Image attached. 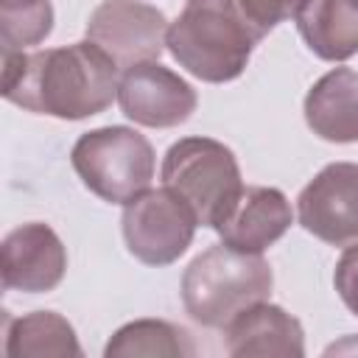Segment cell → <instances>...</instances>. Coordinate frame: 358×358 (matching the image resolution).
Masks as SVG:
<instances>
[{"mask_svg": "<svg viewBox=\"0 0 358 358\" xmlns=\"http://www.w3.org/2000/svg\"><path fill=\"white\" fill-rule=\"evenodd\" d=\"M117 64L95 42H76L50 50H3L6 101L64 120L103 112L117 98Z\"/></svg>", "mask_w": 358, "mask_h": 358, "instance_id": "1", "label": "cell"}, {"mask_svg": "<svg viewBox=\"0 0 358 358\" xmlns=\"http://www.w3.org/2000/svg\"><path fill=\"white\" fill-rule=\"evenodd\" d=\"M282 20V0H187L165 48L190 76L224 84L246 70L252 48Z\"/></svg>", "mask_w": 358, "mask_h": 358, "instance_id": "2", "label": "cell"}, {"mask_svg": "<svg viewBox=\"0 0 358 358\" xmlns=\"http://www.w3.org/2000/svg\"><path fill=\"white\" fill-rule=\"evenodd\" d=\"M87 39L106 50L120 70L157 62L165 39V14L140 0H103L87 22Z\"/></svg>", "mask_w": 358, "mask_h": 358, "instance_id": "7", "label": "cell"}, {"mask_svg": "<svg viewBox=\"0 0 358 358\" xmlns=\"http://www.w3.org/2000/svg\"><path fill=\"white\" fill-rule=\"evenodd\" d=\"M299 224L330 246L358 243V165L322 168L296 199Z\"/></svg>", "mask_w": 358, "mask_h": 358, "instance_id": "8", "label": "cell"}, {"mask_svg": "<svg viewBox=\"0 0 358 358\" xmlns=\"http://www.w3.org/2000/svg\"><path fill=\"white\" fill-rule=\"evenodd\" d=\"M6 355L8 358H64L81 355L76 333L67 319L53 310H36L8 324Z\"/></svg>", "mask_w": 358, "mask_h": 358, "instance_id": "15", "label": "cell"}, {"mask_svg": "<svg viewBox=\"0 0 358 358\" xmlns=\"http://www.w3.org/2000/svg\"><path fill=\"white\" fill-rule=\"evenodd\" d=\"M196 347L190 341V336L162 319H140V322H129L123 324L106 344L103 355L106 358H137V355H148V358H185L193 355Z\"/></svg>", "mask_w": 358, "mask_h": 358, "instance_id": "16", "label": "cell"}, {"mask_svg": "<svg viewBox=\"0 0 358 358\" xmlns=\"http://www.w3.org/2000/svg\"><path fill=\"white\" fill-rule=\"evenodd\" d=\"M350 3H352V6H355V8H358V0H350Z\"/></svg>", "mask_w": 358, "mask_h": 358, "instance_id": "20", "label": "cell"}, {"mask_svg": "<svg viewBox=\"0 0 358 358\" xmlns=\"http://www.w3.org/2000/svg\"><path fill=\"white\" fill-rule=\"evenodd\" d=\"M305 120L327 143H358V73L336 67L305 95Z\"/></svg>", "mask_w": 358, "mask_h": 358, "instance_id": "13", "label": "cell"}, {"mask_svg": "<svg viewBox=\"0 0 358 358\" xmlns=\"http://www.w3.org/2000/svg\"><path fill=\"white\" fill-rule=\"evenodd\" d=\"M302 3H305V0H282V6H285V11H288V17H296V11L302 8Z\"/></svg>", "mask_w": 358, "mask_h": 358, "instance_id": "19", "label": "cell"}, {"mask_svg": "<svg viewBox=\"0 0 358 358\" xmlns=\"http://www.w3.org/2000/svg\"><path fill=\"white\" fill-rule=\"evenodd\" d=\"M70 157L81 182L109 204H129L154 179L151 143L126 126H103L81 134Z\"/></svg>", "mask_w": 358, "mask_h": 358, "instance_id": "5", "label": "cell"}, {"mask_svg": "<svg viewBox=\"0 0 358 358\" xmlns=\"http://www.w3.org/2000/svg\"><path fill=\"white\" fill-rule=\"evenodd\" d=\"M123 115L148 129H171L185 123L196 109L193 87L157 62L126 67L117 84Z\"/></svg>", "mask_w": 358, "mask_h": 358, "instance_id": "9", "label": "cell"}, {"mask_svg": "<svg viewBox=\"0 0 358 358\" xmlns=\"http://www.w3.org/2000/svg\"><path fill=\"white\" fill-rule=\"evenodd\" d=\"M294 20L319 59L344 62L358 53V8L350 0H305Z\"/></svg>", "mask_w": 358, "mask_h": 358, "instance_id": "14", "label": "cell"}, {"mask_svg": "<svg viewBox=\"0 0 358 358\" xmlns=\"http://www.w3.org/2000/svg\"><path fill=\"white\" fill-rule=\"evenodd\" d=\"M227 352L235 358H299L305 355L302 324L266 299L241 310L227 327Z\"/></svg>", "mask_w": 358, "mask_h": 358, "instance_id": "12", "label": "cell"}, {"mask_svg": "<svg viewBox=\"0 0 358 358\" xmlns=\"http://www.w3.org/2000/svg\"><path fill=\"white\" fill-rule=\"evenodd\" d=\"M333 282H336L341 302L358 316V243H350L347 252L341 255Z\"/></svg>", "mask_w": 358, "mask_h": 358, "instance_id": "18", "label": "cell"}, {"mask_svg": "<svg viewBox=\"0 0 358 358\" xmlns=\"http://www.w3.org/2000/svg\"><path fill=\"white\" fill-rule=\"evenodd\" d=\"M271 266L252 252L227 243L201 252L182 277V302L201 327H227L241 310L268 299Z\"/></svg>", "mask_w": 358, "mask_h": 358, "instance_id": "3", "label": "cell"}, {"mask_svg": "<svg viewBox=\"0 0 358 358\" xmlns=\"http://www.w3.org/2000/svg\"><path fill=\"white\" fill-rule=\"evenodd\" d=\"M53 28L50 0H0L3 50H25L39 45Z\"/></svg>", "mask_w": 358, "mask_h": 358, "instance_id": "17", "label": "cell"}, {"mask_svg": "<svg viewBox=\"0 0 358 358\" xmlns=\"http://www.w3.org/2000/svg\"><path fill=\"white\" fill-rule=\"evenodd\" d=\"M291 218V204L277 187H243L215 232L221 243L260 255L288 232Z\"/></svg>", "mask_w": 358, "mask_h": 358, "instance_id": "11", "label": "cell"}, {"mask_svg": "<svg viewBox=\"0 0 358 358\" xmlns=\"http://www.w3.org/2000/svg\"><path fill=\"white\" fill-rule=\"evenodd\" d=\"M67 268V252L48 224H22L0 246L3 288L42 294L53 291Z\"/></svg>", "mask_w": 358, "mask_h": 358, "instance_id": "10", "label": "cell"}, {"mask_svg": "<svg viewBox=\"0 0 358 358\" xmlns=\"http://www.w3.org/2000/svg\"><path fill=\"white\" fill-rule=\"evenodd\" d=\"M123 238L129 252L145 266H168L179 260L199 227L193 210L165 185L143 190L123 210Z\"/></svg>", "mask_w": 358, "mask_h": 358, "instance_id": "6", "label": "cell"}, {"mask_svg": "<svg viewBox=\"0 0 358 358\" xmlns=\"http://www.w3.org/2000/svg\"><path fill=\"white\" fill-rule=\"evenodd\" d=\"M162 185L173 190L201 227H218L238 201L243 182L235 154L210 137H185L162 159Z\"/></svg>", "mask_w": 358, "mask_h": 358, "instance_id": "4", "label": "cell"}]
</instances>
